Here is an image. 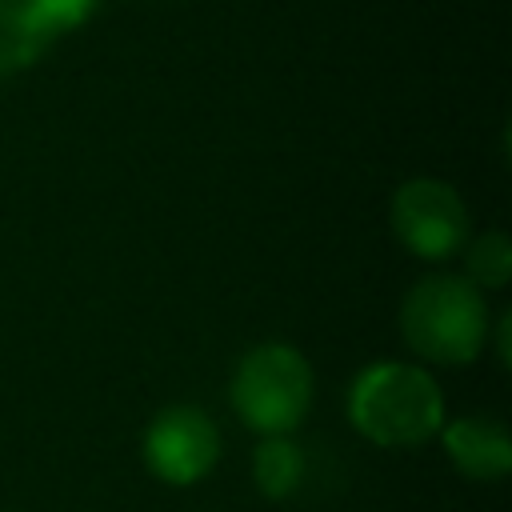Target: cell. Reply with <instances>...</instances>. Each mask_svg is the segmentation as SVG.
Returning <instances> with one entry per match:
<instances>
[{
	"label": "cell",
	"mask_w": 512,
	"mask_h": 512,
	"mask_svg": "<svg viewBox=\"0 0 512 512\" xmlns=\"http://www.w3.org/2000/svg\"><path fill=\"white\" fill-rule=\"evenodd\" d=\"M508 332H512V316H500V328H496V356H500V364H504V368H508V360H512Z\"/></svg>",
	"instance_id": "obj_10"
},
{
	"label": "cell",
	"mask_w": 512,
	"mask_h": 512,
	"mask_svg": "<svg viewBox=\"0 0 512 512\" xmlns=\"http://www.w3.org/2000/svg\"><path fill=\"white\" fill-rule=\"evenodd\" d=\"M100 0H0V80L24 72L44 48L80 28Z\"/></svg>",
	"instance_id": "obj_6"
},
{
	"label": "cell",
	"mask_w": 512,
	"mask_h": 512,
	"mask_svg": "<svg viewBox=\"0 0 512 512\" xmlns=\"http://www.w3.org/2000/svg\"><path fill=\"white\" fill-rule=\"evenodd\" d=\"M400 332L424 360L468 364L488 340V304L472 280L436 272L408 288L400 304Z\"/></svg>",
	"instance_id": "obj_2"
},
{
	"label": "cell",
	"mask_w": 512,
	"mask_h": 512,
	"mask_svg": "<svg viewBox=\"0 0 512 512\" xmlns=\"http://www.w3.org/2000/svg\"><path fill=\"white\" fill-rule=\"evenodd\" d=\"M216 456H220V432L192 404H172L156 412V420L144 432V464L164 484L184 488L204 480Z\"/></svg>",
	"instance_id": "obj_5"
},
{
	"label": "cell",
	"mask_w": 512,
	"mask_h": 512,
	"mask_svg": "<svg viewBox=\"0 0 512 512\" xmlns=\"http://www.w3.org/2000/svg\"><path fill=\"white\" fill-rule=\"evenodd\" d=\"M236 416L264 436H288L312 404V368L292 344H256L232 372Z\"/></svg>",
	"instance_id": "obj_3"
},
{
	"label": "cell",
	"mask_w": 512,
	"mask_h": 512,
	"mask_svg": "<svg viewBox=\"0 0 512 512\" xmlns=\"http://www.w3.org/2000/svg\"><path fill=\"white\" fill-rule=\"evenodd\" d=\"M304 452L300 444H292L288 436H268L256 452H252V480L268 500H284L300 488L304 480Z\"/></svg>",
	"instance_id": "obj_8"
},
{
	"label": "cell",
	"mask_w": 512,
	"mask_h": 512,
	"mask_svg": "<svg viewBox=\"0 0 512 512\" xmlns=\"http://www.w3.org/2000/svg\"><path fill=\"white\" fill-rule=\"evenodd\" d=\"M352 428L380 448H416L444 424V396L436 380L404 360H380L348 384Z\"/></svg>",
	"instance_id": "obj_1"
},
{
	"label": "cell",
	"mask_w": 512,
	"mask_h": 512,
	"mask_svg": "<svg viewBox=\"0 0 512 512\" xmlns=\"http://www.w3.org/2000/svg\"><path fill=\"white\" fill-rule=\"evenodd\" d=\"M512 276V240L504 232H484L464 252V280L476 288H504Z\"/></svg>",
	"instance_id": "obj_9"
},
{
	"label": "cell",
	"mask_w": 512,
	"mask_h": 512,
	"mask_svg": "<svg viewBox=\"0 0 512 512\" xmlns=\"http://www.w3.org/2000/svg\"><path fill=\"white\" fill-rule=\"evenodd\" d=\"M392 232L420 260H448L468 240V208L452 184L416 176L392 196Z\"/></svg>",
	"instance_id": "obj_4"
},
{
	"label": "cell",
	"mask_w": 512,
	"mask_h": 512,
	"mask_svg": "<svg viewBox=\"0 0 512 512\" xmlns=\"http://www.w3.org/2000/svg\"><path fill=\"white\" fill-rule=\"evenodd\" d=\"M440 444L460 476L496 484L512 468V436L492 416H460L452 424H440Z\"/></svg>",
	"instance_id": "obj_7"
}]
</instances>
